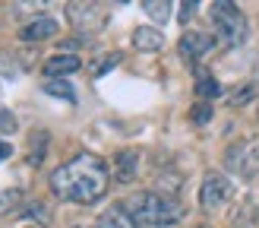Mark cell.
Returning a JSON list of instances; mask_svg holds the SVG:
<instances>
[{
  "label": "cell",
  "instance_id": "20",
  "mask_svg": "<svg viewBox=\"0 0 259 228\" xmlns=\"http://www.w3.org/2000/svg\"><path fill=\"white\" fill-rule=\"evenodd\" d=\"M190 118L196 121V124H205L212 118V105H205V101H199V105H193V111H190Z\"/></svg>",
  "mask_w": 259,
  "mask_h": 228
},
{
  "label": "cell",
  "instance_id": "2",
  "mask_svg": "<svg viewBox=\"0 0 259 228\" xmlns=\"http://www.w3.org/2000/svg\"><path fill=\"white\" fill-rule=\"evenodd\" d=\"M123 206L136 222H146V225H174L184 219V206L164 194H133Z\"/></svg>",
  "mask_w": 259,
  "mask_h": 228
},
{
  "label": "cell",
  "instance_id": "23",
  "mask_svg": "<svg viewBox=\"0 0 259 228\" xmlns=\"http://www.w3.org/2000/svg\"><path fill=\"white\" fill-rule=\"evenodd\" d=\"M193 13H196V4H193V0H187V4H180V16H177V19H180V22H187Z\"/></svg>",
  "mask_w": 259,
  "mask_h": 228
},
{
  "label": "cell",
  "instance_id": "10",
  "mask_svg": "<svg viewBox=\"0 0 259 228\" xmlns=\"http://www.w3.org/2000/svg\"><path fill=\"white\" fill-rule=\"evenodd\" d=\"M114 165H117V181L130 184L136 177V171H139V152L136 149H123V152H117Z\"/></svg>",
  "mask_w": 259,
  "mask_h": 228
},
{
  "label": "cell",
  "instance_id": "22",
  "mask_svg": "<svg viewBox=\"0 0 259 228\" xmlns=\"http://www.w3.org/2000/svg\"><path fill=\"white\" fill-rule=\"evenodd\" d=\"M16 130V118L10 111H0V133H13Z\"/></svg>",
  "mask_w": 259,
  "mask_h": 228
},
{
  "label": "cell",
  "instance_id": "5",
  "mask_svg": "<svg viewBox=\"0 0 259 228\" xmlns=\"http://www.w3.org/2000/svg\"><path fill=\"white\" fill-rule=\"evenodd\" d=\"M231 194H234V187H231V181H228L225 174H209V177L202 181L199 203H202L205 212H215V209H222L225 203L231 200Z\"/></svg>",
  "mask_w": 259,
  "mask_h": 228
},
{
  "label": "cell",
  "instance_id": "13",
  "mask_svg": "<svg viewBox=\"0 0 259 228\" xmlns=\"http://www.w3.org/2000/svg\"><path fill=\"white\" fill-rule=\"evenodd\" d=\"M22 219H29V222H38V225H48V222H51V209L45 206L41 200H35V203H29V206L22 209Z\"/></svg>",
  "mask_w": 259,
  "mask_h": 228
},
{
  "label": "cell",
  "instance_id": "19",
  "mask_svg": "<svg viewBox=\"0 0 259 228\" xmlns=\"http://www.w3.org/2000/svg\"><path fill=\"white\" fill-rule=\"evenodd\" d=\"M114 63H120V54H108V57H101V60H95L92 63V76H105Z\"/></svg>",
  "mask_w": 259,
  "mask_h": 228
},
{
  "label": "cell",
  "instance_id": "18",
  "mask_svg": "<svg viewBox=\"0 0 259 228\" xmlns=\"http://www.w3.org/2000/svg\"><path fill=\"white\" fill-rule=\"evenodd\" d=\"M19 200H22V190H0V215L10 212V209H16Z\"/></svg>",
  "mask_w": 259,
  "mask_h": 228
},
{
  "label": "cell",
  "instance_id": "1",
  "mask_svg": "<svg viewBox=\"0 0 259 228\" xmlns=\"http://www.w3.org/2000/svg\"><path fill=\"white\" fill-rule=\"evenodd\" d=\"M51 187H54V194L60 200L92 206V203H98L105 197V190H108V165H105V159L92 156V152H79L73 162L54 168Z\"/></svg>",
  "mask_w": 259,
  "mask_h": 228
},
{
  "label": "cell",
  "instance_id": "14",
  "mask_svg": "<svg viewBox=\"0 0 259 228\" xmlns=\"http://www.w3.org/2000/svg\"><path fill=\"white\" fill-rule=\"evenodd\" d=\"M196 92H199L202 98H218V95H222V83H218V80H212V76H205V73L199 70V83H196Z\"/></svg>",
  "mask_w": 259,
  "mask_h": 228
},
{
  "label": "cell",
  "instance_id": "12",
  "mask_svg": "<svg viewBox=\"0 0 259 228\" xmlns=\"http://www.w3.org/2000/svg\"><path fill=\"white\" fill-rule=\"evenodd\" d=\"M133 45H136L139 51H158V48L164 45V35H161L158 29H149V25H142V29L133 32Z\"/></svg>",
  "mask_w": 259,
  "mask_h": 228
},
{
  "label": "cell",
  "instance_id": "15",
  "mask_svg": "<svg viewBox=\"0 0 259 228\" xmlns=\"http://www.w3.org/2000/svg\"><path fill=\"white\" fill-rule=\"evenodd\" d=\"M45 92L48 95H54V98H67V101H76V89L70 83H63V80H51L45 86Z\"/></svg>",
  "mask_w": 259,
  "mask_h": 228
},
{
  "label": "cell",
  "instance_id": "7",
  "mask_svg": "<svg viewBox=\"0 0 259 228\" xmlns=\"http://www.w3.org/2000/svg\"><path fill=\"white\" fill-rule=\"evenodd\" d=\"M212 48H215V42L205 32H184V38H180V57L190 60V63L199 60L202 54H209Z\"/></svg>",
  "mask_w": 259,
  "mask_h": 228
},
{
  "label": "cell",
  "instance_id": "9",
  "mask_svg": "<svg viewBox=\"0 0 259 228\" xmlns=\"http://www.w3.org/2000/svg\"><path fill=\"white\" fill-rule=\"evenodd\" d=\"M82 67V60L76 57V54H57V57H51L45 63V73L51 76V80H60V76H70Z\"/></svg>",
  "mask_w": 259,
  "mask_h": 228
},
{
  "label": "cell",
  "instance_id": "16",
  "mask_svg": "<svg viewBox=\"0 0 259 228\" xmlns=\"http://www.w3.org/2000/svg\"><path fill=\"white\" fill-rule=\"evenodd\" d=\"M142 10H146L152 19L164 22V19H167V13H171V4H167V0H146V4H142Z\"/></svg>",
  "mask_w": 259,
  "mask_h": 228
},
{
  "label": "cell",
  "instance_id": "3",
  "mask_svg": "<svg viewBox=\"0 0 259 228\" xmlns=\"http://www.w3.org/2000/svg\"><path fill=\"white\" fill-rule=\"evenodd\" d=\"M212 22H215L218 35H222V42H228V45L247 42V19H243V13L234 4H228V0L212 4Z\"/></svg>",
  "mask_w": 259,
  "mask_h": 228
},
{
  "label": "cell",
  "instance_id": "17",
  "mask_svg": "<svg viewBox=\"0 0 259 228\" xmlns=\"http://www.w3.org/2000/svg\"><path fill=\"white\" fill-rule=\"evenodd\" d=\"M45 149H48V133H32V156H29V162L38 165L45 159Z\"/></svg>",
  "mask_w": 259,
  "mask_h": 228
},
{
  "label": "cell",
  "instance_id": "8",
  "mask_svg": "<svg viewBox=\"0 0 259 228\" xmlns=\"http://www.w3.org/2000/svg\"><path fill=\"white\" fill-rule=\"evenodd\" d=\"M57 19H51V16H38L35 22H29L25 29L19 32V38L22 42H29V45H35V42H45V38H54L57 35Z\"/></svg>",
  "mask_w": 259,
  "mask_h": 228
},
{
  "label": "cell",
  "instance_id": "11",
  "mask_svg": "<svg viewBox=\"0 0 259 228\" xmlns=\"http://www.w3.org/2000/svg\"><path fill=\"white\" fill-rule=\"evenodd\" d=\"M98 228H139V222L126 212V206H111L98 219Z\"/></svg>",
  "mask_w": 259,
  "mask_h": 228
},
{
  "label": "cell",
  "instance_id": "6",
  "mask_svg": "<svg viewBox=\"0 0 259 228\" xmlns=\"http://www.w3.org/2000/svg\"><path fill=\"white\" fill-rule=\"evenodd\" d=\"M67 13H70V22H73L79 32H98L101 25L108 22V16H105V13H101V7H95V4H70Z\"/></svg>",
  "mask_w": 259,
  "mask_h": 228
},
{
  "label": "cell",
  "instance_id": "24",
  "mask_svg": "<svg viewBox=\"0 0 259 228\" xmlns=\"http://www.w3.org/2000/svg\"><path fill=\"white\" fill-rule=\"evenodd\" d=\"M10 152H13V146H10V143H4V139H0V162H4V159H10Z\"/></svg>",
  "mask_w": 259,
  "mask_h": 228
},
{
  "label": "cell",
  "instance_id": "21",
  "mask_svg": "<svg viewBox=\"0 0 259 228\" xmlns=\"http://www.w3.org/2000/svg\"><path fill=\"white\" fill-rule=\"evenodd\" d=\"M250 98H253V86H243V89H237V95H231V105L240 108V105H247Z\"/></svg>",
  "mask_w": 259,
  "mask_h": 228
},
{
  "label": "cell",
  "instance_id": "4",
  "mask_svg": "<svg viewBox=\"0 0 259 228\" xmlns=\"http://www.w3.org/2000/svg\"><path fill=\"white\" fill-rule=\"evenodd\" d=\"M225 162H228L231 171H237L243 177H253L259 171V143H253V139L231 143V149L225 152Z\"/></svg>",
  "mask_w": 259,
  "mask_h": 228
}]
</instances>
